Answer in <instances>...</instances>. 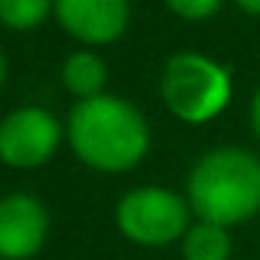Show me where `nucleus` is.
Returning a JSON list of instances; mask_svg holds the SVG:
<instances>
[{
	"mask_svg": "<svg viewBox=\"0 0 260 260\" xmlns=\"http://www.w3.org/2000/svg\"><path fill=\"white\" fill-rule=\"evenodd\" d=\"M68 141L86 166L98 172H128L144 159L150 132L135 104L116 95H95L71 110Z\"/></svg>",
	"mask_w": 260,
	"mask_h": 260,
	"instance_id": "1",
	"label": "nucleus"
},
{
	"mask_svg": "<svg viewBox=\"0 0 260 260\" xmlns=\"http://www.w3.org/2000/svg\"><path fill=\"white\" fill-rule=\"evenodd\" d=\"M187 202L199 220L233 226L260 211V159L239 147L205 153L187 181Z\"/></svg>",
	"mask_w": 260,
	"mask_h": 260,
	"instance_id": "2",
	"label": "nucleus"
},
{
	"mask_svg": "<svg viewBox=\"0 0 260 260\" xmlns=\"http://www.w3.org/2000/svg\"><path fill=\"white\" fill-rule=\"evenodd\" d=\"M162 101L184 122H208L230 104V74L208 55L178 52L162 71Z\"/></svg>",
	"mask_w": 260,
	"mask_h": 260,
	"instance_id": "3",
	"label": "nucleus"
},
{
	"mask_svg": "<svg viewBox=\"0 0 260 260\" xmlns=\"http://www.w3.org/2000/svg\"><path fill=\"white\" fill-rule=\"evenodd\" d=\"M190 202L166 187L128 190L116 205V223L138 245H169L190 230Z\"/></svg>",
	"mask_w": 260,
	"mask_h": 260,
	"instance_id": "4",
	"label": "nucleus"
},
{
	"mask_svg": "<svg viewBox=\"0 0 260 260\" xmlns=\"http://www.w3.org/2000/svg\"><path fill=\"white\" fill-rule=\"evenodd\" d=\"M61 141L58 119L43 107H19L0 122V159L13 169H37Z\"/></svg>",
	"mask_w": 260,
	"mask_h": 260,
	"instance_id": "5",
	"label": "nucleus"
},
{
	"mask_svg": "<svg viewBox=\"0 0 260 260\" xmlns=\"http://www.w3.org/2000/svg\"><path fill=\"white\" fill-rule=\"evenodd\" d=\"M49 233V214L31 193H10L0 199V260L34 257Z\"/></svg>",
	"mask_w": 260,
	"mask_h": 260,
	"instance_id": "6",
	"label": "nucleus"
},
{
	"mask_svg": "<svg viewBox=\"0 0 260 260\" xmlns=\"http://www.w3.org/2000/svg\"><path fill=\"white\" fill-rule=\"evenodd\" d=\"M52 13L71 37L101 46L122 37L128 25V0H55Z\"/></svg>",
	"mask_w": 260,
	"mask_h": 260,
	"instance_id": "7",
	"label": "nucleus"
},
{
	"mask_svg": "<svg viewBox=\"0 0 260 260\" xmlns=\"http://www.w3.org/2000/svg\"><path fill=\"white\" fill-rule=\"evenodd\" d=\"M61 80L64 86L83 98H95V95H104V83H107V68L101 61V55L89 52V49H80L74 55H68L64 68H61Z\"/></svg>",
	"mask_w": 260,
	"mask_h": 260,
	"instance_id": "8",
	"label": "nucleus"
},
{
	"mask_svg": "<svg viewBox=\"0 0 260 260\" xmlns=\"http://www.w3.org/2000/svg\"><path fill=\"white\" fill-rule=\"evenodd\" d=\"M184 260H230L226 226L199 220L184 236Z\"/></svg>",
	"mask_w": 260,
	"mask_h": 260,
	"instance_id": "9",
	"label": "nucleus"
},
{
	"mask_svg": "<svg viewBox=\"0 0 260 260\" xmlns=\"http://www.w3.org/2000/svg\"><path fill=\"white\" fill-rule=\"evenodd\" d=\"M55 0H0V22L10 31H28L46 22Z\"/></svg>",
	"mask_w": 260,
	"mask_h": 260,
	"instance_id": "10",
	"label": "nucleus"
},
{
	"mask_svg": "<svg viewBox=\"0 0 260 260\" xmlns=\"http://www.w3.org/2000/svg\"><path fill=\"white\" fill-rule=\"evenodd\" d=\"M166 7L181 19L202 22V19H211L220 10V0H166Z\"/></svg>",
	"mask_w": 260,
	"mask_h": 260,
	"instance_id": "11",
	"label": "nucleus"
},
{
	"mask_svg": "<svg viewBox=\"0 0 260 260\" xmlns=\"http://www.w3.org/2000/svg\"><path fill=\"white\" fill-rule=\"evenodd\" d=\"M251 122H254V132H257V138H260V89H257L254 104H251Z\"/></svg>",
	"mask_w": 260,
	"mask_h": 260,
	"instance_id": "12",
	"label": "nucleus"
},
{
	"mask_svg": "<svg viewBox=\"0 0 260 260\" xmlns=\"http://www.w3.org/2000/svg\"><path fill=\"white\" fill-rule=\"evenodd\" d=\"M236 4H239L248 16H260V0H236Z\"/></svg>",
	"mask_w": 260,
	"mask_h": 260,
	"instance_id": "13",
	"label": "nucleus"
},
{
	"mask_svg": "<svg viewBox=\"0 0 260 260\" xmlns=\"http://www.w3.org/2000/svg\"><path fill=\"white\" fill-rule=\"evenodd\" d=\"M4 77H7V58H4V52H0V83H4Z\"/></svg>",
	"mask_w": 260,
	"mask_h": 260,
	"instance_id": "14",
	"label": "nucleus"
}]
</instances>
